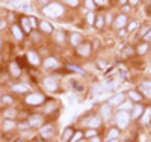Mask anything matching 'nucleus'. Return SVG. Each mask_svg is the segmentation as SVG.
<instances>
[{
  "instance_id": "nucleus-18",
  "label": "nucleus",
  "mask_w": 151,
  "mask_h": 142,
  "mask_svg": "<svg viewBox=\"0 0 151 142\" xmlns=\"http://www.w3.org/2000/svg\"><path fill=\"white\" fill-rule=\"evenodd\" d=\"M29 21L30 20L26 18V17L21 18V24H23V27H24V30H26V32H30L32 30V23H29Z\"/></svg>"
},
{
  "instance_id": "nucleus-53",
  "label": "nucleus",
  "mask_w": 151,
  "mask_h": 142,
  "mask_svg": "<svg viewBox=\"0 0 151 142\" xmlns=\"http://www.w3.org/2000/svg\"><path fill=\"white\" fill-rule=\"evenodd\" d=\"M79 142H83V141H79Z\"/></svg>"
},
{
  "instance_id": "nucleus-10",
  "label": "nucleus",
  "mask_w": 151,
  "mask_h": 142,
  "mask_svg": "<svg viewBox=\"0 0 151 142\" xmlns=\"http://www.w3.org/2000/svg\"><path fill=\"white\" fill-rule=\"evenodd\" d=\"M110 113H112V105L110 103H106V105L101 106V115H103V118H110Z\"/></svg>"
},
{
  "instance_id": "nucleus-44",
  "label": "nucleus",
  "mask_w": 151,
  "mask_h": 142,
  "mask_svg": "<svg viewBox=\"0 0 151 142\" xmlns=\"http://www.w3.org/2000/svg\"><path fill=\"white\" fill-rule=\"evenodd\" d=\"M94 2H95L97 5H104V3H106V0H94Z\"/></svg>"
},
{
  "instance_id": "nucleus-4",
  "label": "nucleus",
  "mask_w": 151,
  "mask_h": 142,
  "mask_svg": "<svg viewBox=\"0 0 151 142\" xmlns=\"http://www.w3.org/2000/svg\"><path fill=\"white\" fill-rule=\"evenodd\" d=\"M139 89H141V92H142V94H145V95L151 97V82L144 80V82L139 85Z\"/></svg>"
},
{
  "instance_id": "nucleus-48",
  "label": "nucleus",
  "mask_w": 151,
  "mask_h": 142,
  "mask_svg": "<svg viewBox=\"0 0 151 142\" xmlns=\"http://www.w3.org/2000/svg\"><path fill=\"white\" fill-rule=\"evenodd\" d=\"M109 142H118L116 139H112V141H109Z\"/></svg>"
},
{
  "instance_id": "nucleus-26",
  "label": "nucleus",
  "mask_w": 151,
  "mask_h": 142,
  "mask_svg": "<svg viewBox=\"0 0 151 142\" xmlns=\"http://www.w3.org/2000/svg\"><path fill=\"white\" fill-rule=\"evenodd\" d=\"M100 91H101V86H100V85H95V86H92V89H91V94H92V95H98Z\"/></svg>"
},
{
  "instance_id": "nucleus-25",
  "label": "nucleus",
  "mask_w": 151,
  "mask_h": 142,
  "mask_svg": "<svg viewBox=\"0 0 151 142\" xmlns=\"http://www.w3.org/2000/svg\"><path fill=\"white\" fill-rule=\"evenodd\" d=\"M95 26L98 29H101L103 26H104V18H103V15H100V17H97V23H95Z\"/></svg>"
},
{
  "instance_id": "nucleus-31",
  "label": "nucleus",
  "mask_w": 151,
  "mask_h": 142,
  "mask_svg": "<svg viewBox=\"0 0 151 142\" xmlns=\"http://www.w3.org/2000/svg\"><path fill=\"white\" fill-rule=\"evenodd\" d=\"M147 48H148V45H147V44H141V47H137V53H139V55L145 53Z\"/></svg>"
},
{
  "instance_id": "nucleus-30",
  "label": "nucleus",
  "mask_w": 151,
  "mask_h": 142,
  "mask_svg": "<svg viewBox=\"0 0 151 142\" xmlns=\"http://www.w3.org/2000/svg\"><path fill=\"white\" fill-rule=\"evenodd\" d=\"M68 68H70L71 71H76V73H80V74H85V71H83L82 68H79V67H76V65H68Z\"/></svg>"
},
{
  "instance_id": "nucleus-13",
  "label": "nucleus",
  "mask_w": 151,
  "mask_h": 142,
  "mask_svg": "<svg viewBox=\"0 0 151 142\" xmlns=\"http://www.w3.org/2000/svg\"><path fill=\"white\" fill-rule=\"evenodd\" d=\"M142 112H144V107L141 106V105H137V106H133V115H132V118H134V120H137L142 115Z\"/></svg>"
},
{
  "instance_id": "nucleus-49",
  "label": "nucleus",
  "mask_w": 151,
  "mask_h": 142,
  "mask_svg": "<svg viewBox=\"0 0 151 142\" xmlns=\"http://www.w3.org/2000/svg\"><path fill=\"white\" fill-rule=\"evenodd\" d=\"M121 2H122V3H125V2H127V0H121Z\"/></svg>"
},
{
  "instance_id": "nucleus-32",
  "label": "nucleus",
  "mask_w": 151,
  "mask_h": 142,
  "mask_svg": "<svg viewBox=\"0 0 151 142\" xmlns=\"http://www.w3.org/2000/svg\"><path fill=\"white\" fill-rule=\"evenodd\" d=\"M5 117H8L9 120H12V118H14V117H15V110H12V109H11V110H8V112H5Z\"/></svg>"
},
{
  "instance_id": "nucleus-50",
  "label": "nucleus",
  "mask_w": 151,
  "mask_h": 142,
  "mask_svg": "<svg viewBox=\"0 0 151 142\" xmlns=\"http://www.w3.org/2000/svg\"><path fill=\"white\" fill-rule=\"evenodd\" d=\"M0 62H2V55H0Z\"/></svg>"
},
{
  "instance_id": "nucleus-24",
  "label": "nucleus",
  "mask_w": 151,
  "mask_h": 142,
  "mask_svg": "<svg viewBox=\"0 0 151 142\" xmlns=\"http://www.w3.org/2000/svg\"><path fill=\"white\" fill-rule=\"evenodd\" d=\"M12 89H14L15 92H26V91H27V86H23V85H14V86H12Z\"/></svg>"
},
{
  "instance_id": "nucleus-54",
  "label": "nucleus",
  "mask_w": 151,
  "mask_h": 142,
  "mask_svg": "<svg viewBox=\"0 0 151 142\" xmlns=\"http://www.w3.org/2000/svg\"><path fill=\"white\" fill-rule=\"evenodd\" d=\"M0 98H2V97H0Z\"/></svg>"
},
{
  "instance_id": "nucleus-42",
  "label": "nucleus",
  "mask_w": 151,
  "mask_h": 142,
  "mask_svg": "<svg viewBox=\"0 0 151 142\" xmlns=\"http://www.w3.org/2000/svg\"><path fill=\"white\" fill-rule=\"evenodd\" d=\"M3 101L8 103V105H11V103H12V98H11V97H3Z\"/></svg>"
},
{
  "instance_id": "nucleus-40",
  "label": "nucleus",
  "mask_w": 151,
  "mask_h": 142,
  "mask_svg": "<svg viewBox=\"0 0 151 142\" xmlns=\"http://www.w3.org/2000/svg\"><path fill=\"white\" fill-rule=\"evenodd\" d=\"M144 40H145V41H151V29L147 32V35L144 36Z\"/></svg>"
},
{
  "instance_id": "nucleus-35",
  "label": "nucleus",
  "mask_w": 151,
  "mask_h": 142,
  "mask_svg": "<svg viewBox=\"0 0 151 142\" xmlns=\"http://www.w3.org/2000/svg\"><path fill=\"white\" fill-rule=\"evenodd\" d=\"M148 30H150V27H147V26H145V27H142V30H141L139 36H141V38H144V36H145V33H147Z\"/></svg>"
},
{
  "instance_id": "nucleus-5",
  "label": "nucleus",
  "mask_w": 151,
  "mask_h": 142,
  "mask_svg": "<svg viewBox=\"0 0 151 142\" xmlns=\"http://www.w3.org/2000/svg\"><path fill=\"white\" fill-rule=\"evenodd\" d=\"M55 135V130H53V125H45L42 127V130H41V136L44 139H48V138H52Z\"/></svg>"
},
{
  "instance_id": "nucleus-22",
  "label": "nucleus",
  "mask_w": 151,
  "mask_h": 142,
  "mask_svg": "<svg viewBox=\"0 0 151 142\" xmlns=\"http://www.w3.org/2000/svg\"><path fill=\"white\" fill-rule=\"evenodd\" d=\"M118 135H119V132L116 130V128H112V130L109 132V135H107V141H112V139H116V138H118Z\"/></svg>"
},
{
  "instance_id": "nucleus-12",
  "label": "nucleus",
  "mask_w": 151,
  "mask_h": 142,
  "mask_svg": "<svg viewBox=\"0 0 151 142\" xmlns=\"http://www.w3.org/2000/svg\"><path fill=\"white\" fill-rule=\"evenodd\" d=\"M40 29H41L44 33H52V32H53L52 24L47 23V21H41V23H40Z\"/></svg>"
},
{
  "instance_id": "nucleus-28",
  "label": "nucleus",
  "mask_w": 151,
  "mask_h": 142,
  "mask_svg": "<svg viewBox=\"0 0 151 142\" xmlns=\"http://www.w3.org/2000/svg\"><path fill=\"white\" fill-rule=\"evenodd\" d=\"M129 95H130L133 100H136V101H139V100H141V94H137L136 91H130V92H129Z\"/></svg>"
},
{
  "instance_id": "nucleus-23",
  "label": "nucleus",
  "mask_w": 151,
  "mask_h": 142,
  "mask_svg": "<svg viewBox=\"0 0 151 142\" xmlns=\"http://www.w3.org/2000/svg\"><path fill=\"white\" fill-rule=\"evenodd\" d=\"M88 125H89V127H98V125H100V118L92 117V120L88 121Z\"/></svg>"
},
{
  "instance_id": "nucleus-38",
  "label": "nucleus",
  "mask_w": 151,
  "mask_h": 142,
  "mask_svg": "<svg viewBox=\"0 0 151 142\" xmlns=\"http://www.w3.org/2000/svg\"><path fill=\"white\" fill-rule=\"evenodd\" d=\"M94 20H95L94 14H89V15H88V23H89V24H94Z\"/></svg>"
},
{
  "instance_id": "nucleus-33",
  "label": "nucleus",
  "mask_w": 151,
  "mask_h": 142,
  "mask_svg": "<svg viewBox=\"0 0 151 142\" xmlns=\"http://www.w3.org/2000/svg\"><path fill=\"white\" fill-rule=\"evenodd\" d=\"M5 130H9V128H12V127H15V124L12 123V121H5Z\"/></svg>"
},
{
  "instance_id": "nucleus-47",
  "label": "nucleus",
  "mask_w": 151,
  "mask_h": 142,
  "mask_svg": "<svg viewBox=\"0 0 151 142\" xmlns=\"http://www.w3.org/2000/svg\"><path fill=\"white\" fill-rule=\"evenodd\" d=\"M91 142H100V139H98V138H92V141H91Z\"/></svg>"
},
{
  "instance_id": "nucleus-14",
  "label": "nucleus",
  "mask_w": 151,
  "mask_h": 142,
  "mask_svg": "<svg viewBox=\"0 0 151 142\" xmlns=\"http://www.w3.org/2000/svg\"><path fill=\"white\" fill-rule=\"evenodd\" d=\"M125 24H127V17L125 15H118L116 20H115V26L116 27H124Z\"/></svg>"
},
{
  "instance_id": "nucleus-17",
  "label": "nucleus",
  "mask_w": 151,
  "mask_h": 142,
  "mask_svg": "<svg viewBox=\"0 0 151 142\" xmlns=\"http://www.w3.org/2000/svg\"><path fill=\"white\" fill-rule=\"evenodd\" d=\"M151 121V109H145L142 115V124H148Z\"/></svg>"
},
{
  "instance_id": "nucleus-39",
  "label": "nucleus",
  "mask_w": 151,
  "mask_h": 142,
  "mask_svg": "<svg viewBox=\"0 0 151 142\" xmlns=\"http://www.w3.org/2000/svg\"><path fill=\"white\" fill-rule=\"evenodd\" d=\"M56 40L60 43V41H64V35H62V32H58L56 33Z\"/></svg>"
},
{
  "instance_id": "nucleus-46",
  "label": "nucleus",
  "mask_w": 151,
  "mask_h": 142,
  "mask_svg": "<svg viewBox=\"0 0 151 142\" xmlns=\"http://www.w3.org/2000/svg\"><path fill=\"white\" fill-rule=\"evenodd\" d=\"M129 2H130V3H132V5H136V3H137V2H139V0H129Z\"/></svg>"
},
{
  "instance_id": "nucleus-8",
  "label": "nucleus",
  "mask_w": 151,
  "mask_h": 142,
  "mask_svg": "<svg viewBox=\"0 0 151 142\" xmlns=\"http://www.w3.org/2000/svg\"><path fill=\"white\" fill-rule=\"evenodd\" d=\"M77 51H79V55H82V56H89V53H91V44H82V45H79Z\"/></svg>"
},
{
  "instance_id": "nucleus-43",
  "label": "nucleus",
  "mask_w": 151,
  "mask_h": 142,
  "mask_svg": "<svg viewBox=\"0 0 151 142\" xmlns=\"http://www.w3.org/2000/svg\"><path fill=\"white\" fill-rule=\"evenodd\" d=\"M86 136H95V130H89V132H86Z\"/></svg>"
},
{
  "instance_id": "nucleus-6",
  "label": "nucleus",
  "mask_w": 151,
  "mask_h": 142,
  "mask_svg": "<svg viewBox=\"0 0 151 142\" xmlns=\"http://www.w3.org/2000/svg\"><path fill=\"white\" fill-rule=\"evenodd\" d=\"M44 68H58L59 67V62L55 59V58H47L45 61H44Z\"/></svg>"
},
{
  "instance_id": "nucleus-7",
  "label": "nucleus",
  "mask_w": 151,
  "mask_h": 142,
  "mask_svg": "<svg viewBox=\"0 0 151 142\" xmlns=\"http://www.w3.org/2000/svg\"><path fill=\"white\" fill-rule=\"evenodd\" d=\"M44 86L48 89V91H55V89L58 88V83L55 79H52V77H47V79L44 80Z\"/></svg>"
},
{
  "instance_id": "nucleus-21",
  "label": "nucleus",
  "mask_w": 151,
  "mask_h": 142,
  "mask_svg": "<svg viewBox=\"0 0 151 142\" xmlns=\"http://www.w3.org/2000/svg\"><path fill=\"white\" fill-rule=\"evenodd\" d=\"M80 41H82L80 35H79V33H73V36H71V43H73V45H77V47H79Z\"/></svg>"
},
{
  "instance_id": "nucleus-3",
  "label": "nucleus",
  "mask_w": 151,
  "mask_h": 142,
  "mask_svg": "<svg viewBox=\"0 0 151 142\" xmlns=\"http://www.w3.org/2000/svg\"><path fill=\"white\" fill-rule=\"evenodd\" d=\"M44 101V97L41 94H30L27 98H26V103L30 106H38V105H41V103Z\"/></svg>"
},
{
  "instance_id": "nucleus-2",
  "label": "nucleus",
  "mask_w": 151,
  "mask_h": 142,
  "mask_svg": "<svg viewBox=\"0 0 151 142\" xmlns=\"http://www.w3.org/2000/svg\"><path fill=\"white\" fill-rule=\"evenodd\" d=\"M115 121H116L119 128H125L129 125V123H130V115L125 110H118L116 115H115Z\"/></svg>"
},
{
  "instance_id": "nucleus-34",
  "label": "nucleus",
  "mask_w": 151,
  "mask_h": 142,
  "mask_svg": "<svg viewBox=\"0 0 151 142\" xmlns=\"http://www.w3.org/2000/svg\"><path fill=\"white\" fill-rule=\"evenodd\" d=\"M64 2L70 6H77L79 5V0H64Z\"/></svg>"
},
{
  "instance_id": "nucleus-41",
  "label": "nucleus",
  "mask_w": 151,
  "mask_h": 142,
  "mask_svg": "<svg viewBox=\"0 0 151 142\" xmlns=\"http://www.w3.org/2000/svg\"><path fill=\"white\" fill-rule=\"evenodd\" d=\"M136 26H137V24H136L134 21H133V23H130V26H129V32H132V30L136 27Z\"/></svg>"
},
{
  "instance_id": "nucleus-52",
  "label": "nucleus",
  "mask_w": 151,
  "mask_h": 142,
  "mask_svg": "<svg viewBox=\"0 0 151 142\" xmlns=\"http://www.w3.org/2000/svg\"><path fill=\"white\" fill-rule=\"evenodd\" d=\"M18 142H23V141H18Z\"/></svg>"
},
{
  "instance_id": "nucleus-16",
  "label": "nucleus",
  "mask_w": 151,
  "mask_h": 142,
  "mask_svg": "<svg viewBox=\"0 0 151 142\" xmlns=\"http://www.w3.org/2000/svg\"><path fill=\"white\" fill-rule=\"evenodd\" d=\"M122 101H124V94L121 92V94H116L115 97H113V98L110 100V105H115V106H118V105H121Z\"/></svg>"
},
{
  "instance_id": "nucleus-36",
  "label": "nucleus",
  "mask_w": 151,
  "mask_h": 142,
  "mask_svg": "<svg viewBox=\"0 0 151 142\" xmlns=\"http://www.w3.org/2000/svg\"><path fill=\"white\" fill-rule=\"evenodd\" d=\"M94 5H95L94 0H86V6L89 8V9H92V8H94Z\"/></svg>"
},
{
  "instance_id": "nucleus-15",
  "label": "nucleus",
  "mask_w": 151,
  "mask_h": 142,
  "mask_svg": "<svg viewBox=\"0 0 151 142\" xmlns=\"http://www.w3.org/2000/svg\"><path fill=\"white\" fill-rule=\"evenodd\" d=\"M27 61L30 63H33V65H38V63H40V59H38V55L35 53V51H29L27 53Z\"/></svg>"
},
{
  "instance_id": "nucleus-9",
  "label": "nucleus",
  "mask_w": 151,
  "mask_h": 142,
  "mask_svg": "<svg viewBox=\"0 0 151 142\" xmlns=\"http://www.w3.org/2000/svg\"><path fill=\"white\" fill-rule=\"evenodd\" d=\"M12 35H14V38H15V40H18V41H21L23 40V38H24V35H23V30L18 27V26L17 24H14V26H12Z\"/></svg>"
},
{
  "instance_id": "nucleus-1",
  "label": "nucleus",
  "mask_w": 151,
  "mask_h": 142,
  "mask_svg": "<svg viewBox=\"0 0 151 142\" xmlns=\"http://www.w3.org/2000/svg\"><path fill=\"white\" fill-rule=\"evenodd\" d=\"M42 11H44V14L47 17H52V18H58V17H60L62 14H64V8H62V5H59V3H50Z\"/></svg>"
},
{
  "instance_id": "nucleus-19",
  "label": "nucleus",
  "mask_w": 151,
  "mask_h": 142,
  "mask_svg": "<svg viewBox=\"0 0 151 142\" xmlns=\"http://www.w3.org/2000/svg\"><path fill=\"white\" fill-rule=\"evenodd\" d=\"M73 138V128H65V132H64V135H62V139L64 141H70Z\"/></svg>"
},
{
  "instance_id": "nucleus-27",
  "label": "nucleus",
  "mask_w": 151,
  "mask_h": 142,
  "mask_svg": "<svg viewBox=\"0 0 151 142\" xmlns=\"http://www.w3.org/2000/svg\"><path fill=\"white\" fill-rule=\"evenodd\" d=\"M82 136H83V133L82 132H79V133H76L71 139H70V142H77V141H80L82 139Z\"/></svg>"
},
{
  "instance_id": "nucleus-29",
  "label": "nucleus",
  "mask_w": 151,
  "mask_h": 142,
  "mask_svg": "<svg viewBox=\"0 0 151 142\" xmlns=\"http://www.w3.org/2000/svg\"><path fill=\"white\" fill-rule=\"evenodd\" d=\"M119 107H121V110H125V109L129 110V109H132L133 106H132V103H130V101H127V103H121V106H119Z\"/></svg>"
},
{
  "instance_id": "nucleus-51",
  "label": "nucleus",
  "mask_w": 151,
  "mask_h": 142,
  "mask_svg": "<svg viewBox=\"0 0 151 142\" xmlns=\"http://www.w3.org/2000/svg\"><path fill=\"white\" fill-rule=\"evenodd\" d=\"M148 71H150V74H151V67H150V70H148Z\"/></svg>"
},
{
  "instance_id": "nucleus-37",
  "label": "nucleus",
  "mask_w": 151,
  "mask_h": 142,
  "mask_svg": "<svg viewBox=\"0 0 151 142\" xmlns=\"http://www.w3.org/2000/svg\"><path fill=\"white\" fill-rule=\"evenodd\" d=\"M6 24H8V21L3 18V20H0V30H2V29H5L6 27Z\"/></svg>"
},
{
  "instance_id": "nucleus-45",
  "label": "nucleus",
  "mask_w": 151,
  "mask_h": 142,
  "mask_svg": "<svg viewBox=\"0 0 151 142\" xmlns=\"http://www.w3.org/2000/svg\"><path fill=\"white\" fill-rule=\"evenodd\" d=\"M48 2V0H38V3H40V5H45Z\"/></svg>"
},
{
  "instance_id": "nucleus-20",
  "label": "nucleus",
  "mask_w": 151,
  "mask_h": 142,
  "mask_svg": "<svg viewBox=\"0 0 151 142\" xmlns=\"http://www.w3.org/2000/svg\"><path fill=\"white\" fill-rule=\"evenodd\" d=\"M41 123V117H38V115H35V117H30L29 118V125H38V124H40Z\"/></svg>"
},
{
  "instance_id": "nucleus-11",
  "label": "nucleus",
  "mask_w": 151,
  "mask_h": 142,
  "mask_svg": "<svg viewBox=\"0 0 151 142\" xmlns=\"http://www.w3.org/2000/svg\"><path fill=\"white\" fill-rule=\"evenodd\" d=\"M9 70H11V74L14 76V77H18V76H20V73H21V68H20V65H18V62L11 63Z\"/></svg>"
}]
</instances>
